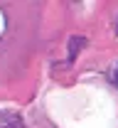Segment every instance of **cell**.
<instances>
[{"label": "cell", "instance_id": "3", "mask_svg": "<svg viewBox=\"0 0 118 128\" xmlns=\"http://www.w3.org/2000/svg\"><path fill=\"white\" fill-rule=\"evenodd\" d=\"M116 34H118V25H116Z\"/></svg>", "mask_w": 118, "mask_h": 128}, {"label": "cell", "instance_id": "1", "mask_svg": "<svg viewBox=\"0 0 118 128\" xmlns=\"http://www.w3.org/2000/svg\"><path fill=\"white\" fill-rule=\"evenodd\" d=\"M84 44H86V40H84V37H74V40L69 42V59H71V62L79 57V49L84 47Z\"/></svg>", "mask_w": 118, "mask_h": 128}, {"label": "cell", "instance_id": "2", "mask_svg": "<svg viewBox=\"0 0 118 128\" xmlns=\"http://www.w3.org/2000/svg\"><path fill=\"white\" fill-rule=\"evenodd\" d=\"M111 81L118 86V64H116V69H113V74H111Z\"/></svg>", "mask_w": 118, "mask_h": 128}]
</instances>
